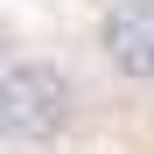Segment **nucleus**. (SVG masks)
Returning <instances> with one entry per match:
<instances>
[{"label": "nucleus", "instance_id": "obj_1", "mask_svg": "<svg viewBox=\"0 0 154 154\" xmlns=\"http://www.w3.org/2000/svg\"><path fill=\"white\" fill-rule=\"evenodd\" d=\"M84 119V77L63 49L14 42L0 56V147L7 154H56Z\"/></svg>", "mask_w": 154, "mask_h": 154}, {"label": "nucleus", "instance_id": "obj_2", "mask_svg": "<svg viewBox=\"0 0 154 154\" xmlns=\"http://www.w3.org/2000/svg\"><path fill=\"white\" fill-rule=\"evenodd\" d=\"M98 77L119 91H154V0H98L91 14Z\"/></svg>", "mask_w": 154, "mask_h": 154}]
</instances>
